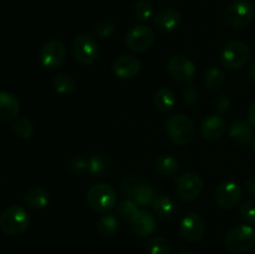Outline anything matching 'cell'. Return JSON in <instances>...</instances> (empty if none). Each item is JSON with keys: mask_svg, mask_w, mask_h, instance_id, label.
Listing matches in <instances>:
<instances>
[{"mask_svg": "<svg viewBox=\"0 0 255 254\" xmlns=\"http://www.w3.org/2000/svg\"><path fill=\"white\" fill-rule=\"evenodd\" d=\"M30 226V216L26 209L17 204L5 208L0 214V229L7 236L16 237L26 232Z\"/></svg>", "mask_w": 255, "mask_h": 254, "instance_id": "6da1fadb", "label": "cell"}, {"mask_svg": "<svg viewBox=\"0 0 255 254\" xmlns=\"http://www.w3.org/2000/svg\"><path fill=\"white\" fill-rule=\"evenodd\" d=\"M167 134L173 143L178 146H186L193 139L196 128L194 124L188 116L182 114L173 115L166 121Z\"/></svg>", "mask_w": 255, "mask_h": 254, "instance_id": "7a4b0ae2", "label": "cell"}, {"mask_svg": "<svg viewBox=\"0 0 255 254\" xmlns=\"http://www.w3.org/2000/svg\"><path fill=\"white\" fill-rule=\"evenodd\" d=\"M226 247L234 253H243L255 246V229L248 224H239L229 229L224 238Z\"/></svg>", "mask_w": 255, "mask_h": 254, "instance_id": "3957f363", "label": "cell"}, {"mask_svg": "<svg viewBox=\"0 0 255 254\" xmlns=\"http://www.w3.org/2000/svg\"><path fill=\"white\" fill-rule=\"evenodd\" d=\"M87 202L97 213H107L116 206V191L107 183L94 184L87 192Z\"/></svg>", "mask_w": 255, "mask_h": 254, "instance_id": "277c9868", "label": "cell"}, {"mask_svg": "<svg viewBox=\"0 0 255 254\" xmlns=\"http://www.w3.org/2000/svg\"><path fill=\"white\" fill-rule=\"evenodd\" d=\"M251 57V49L246 42L234 40L228 42L221 51V62L229 70H238L248 62Z\"/></svg>", "mask_w": 255, "mask_h": 254, "instance_id": "5b68a950", "label": "cell"}, {"mask_svg": "<svg viewBox=\"0 0 255 254\" xmlns=\"http://www.w3.org/2000/svg\"><path fill=\"white\" fill-rule=\"evenodd\" d=\"M255 14L254 5L248 0H234L227 7L226 22L234 29H242L251 24Z\"/></svg>", "mask_w": 255, "mask_h": 254, "instance_id": "8992f818", "label": "cell"}, {"mask_svg": "<svg viewBox=\"0 0 255 254\" xmlns=\"http://www.w3.org/2000/svg\"><path fill=\"white\" fill-rule=\"evenodd\" d=\"M71 50L75 60L82 65L92 64L99 57V45L96 40L86 34L76 36L72 42Z\"/></svg>", "mask_w": 255, "mask_h": 254, "instance_id": "52a82bcc", "label": "cell"}, {"mask_svg": "<svg viewBox=\"0 0 255 254\" xmlns=\"http://www.w3.org/2000/svg\"><path fill=\"white\" fill-rule=\"evenodd\" d=\"M203 189V181L196 172H186L177 182V196L182 202H192L198 198Z\"/></svg>", "mask_w": 255, "mask_h": 254, "instance_id": "ba28073f", "label": "cell"}, {"mask_svg": "<svg viewBox=\"0 0 255 254\" xmlns=\"http://www.w3.org/2000/svg\"><path fill=\"white\" fill-rule=\"evenodd\" d=\"M154 41V32L151 27L141 24L131 27L127 32L126 44L134 52H143L152 46Z\"/></svg>", "mask_w": 255, "mask_h": 254, "instance_id": "9c48e42d", "label": "cell"}, {"mask_svg": "<svg viewBox=\"0 0 255 254\" xmlns=\"http://www.w3.org/2000/svg\"><path fill=\"white\" fill-rule=\"evenodd\" d=\"M179 233L184 241L189 243L201 241L206 233V221L198 213H188L181 222Z\"/></svg>", "mask_w": 255, "mask_h": 254, "instance_id": "30bf717a", "label": "cell"}, {"mask_svg": "<svg viewBox=\"0 0 255 254\" xmlns=\"http://www.w3.org/2000/svg\"><path fill=\"white\" fill-rule=\"evenodd\" d=\"M66 57V47L59 40H49L40 49V61L46 69H57Z\"/></svg>", "mask_w": 255, "mask_h": 254, "instance_id": "8fae6325", "label": "cell"}, {"mask_svg": "<svg viewBox=\"0 0 255 254\" xmlns=\"http://www.w3.org/2000/svg\"><path fill=\"white\" fill-rule=\"evenodd\" d=\"M243 192H242L241 184L237 182L229 181L222 183L214 193L216 203L223 209H232L239 203L242 199Z\"/></svg>", "mask_w": 255, "mask_h": 254, "instance_id": "7c38bea8", "label": "cell"}, {"mask_svg": "<svg viewBox=\"0 0 255 254\" xmlns=\"http://www.w3.org/2000/svg\"><path fill=\"white\" fill-rule=\"evenodd\" d=\"M169 75L173 77L176 81L179 82H191L196 76V66L193 62L186 56H178L171 57L167 65Z\"/></svg>", "mask_w": 255, "mask_h": 254, "instance_id": "4fadbf2b", "label": "cell"}, {"mask_svg": "<svg viewBox=\"0 0 255 254\" xmlns=\"http://www.w3.org/2000/svg\"><path fill=\"white\" fill-rule=\"evenodd\" d=\"M141 70V61L132 55H122L112 64V71L120 79H132Z\"/></svg>", "mask_w": 255, "mask_h": 254, "instance_id": "5bb4252c", "label": "cell"}, {"mask_svg": "<svg viewBox=\"0 0 255 254\" xmlns=\"http://www.w3.org/2000/svg\"><path fill=\"white\" fill-rule=\"evenodd\" d=\"M156 219L149 212L138 211L131 219V228L139 238H146L156 231Z\"/></svg>", "mask_w": 255, "mask_h": 254, "instance_id": "9a60e30c", "label": "cell"}, {"mask_svg": "<svg viewBox=\"0 0 255 254\" xmlns=\"http://www.w3.org/2000/svg\"><path fill=\"white\" fill-rule=\"evenodd\" d=\"M20 102L14 94L7 91L0 92V121H15L19 116Z\"/></svg>", "mask_w": 255, "mask_h": 254, "instance_id": "2e32d148", "label": "cell"}, {"mask_svg": "<svg viewBox=\"0 0 255 254\" xmlns=\"http://www.w3.org/2000/svg\"><path fill=\"white\" fill-rule=\"evenodd\" d=\"M181 20L182 17L178 10L167 7V9H162L161 11H158V14L156 15V17H154V26H156L159 31L169 32L176 30L177 27H179Z\"/></svg>", "mask_w": 255, "mask_h": 254, "instance_id": "e0dca14e", "label": "cell"}, {"mask_svg": "<svg viewBox=\"0 0 255 254\" xmlns=\"http://www.w3.org/2000/svg\"><path fill=\"white\" fill-rule=\"evenodd\" d=\"M227 131V125L222 117L213 115V116H209L207 119H204V121L201 125V133L202 136L206 139H218L226 133Z\"/></svg>", "mask_w": 255, "mask_h": 254, "instance_id": "ac0fdd59", "label": "cell"}, {"mask_svg": "<svg viewBox=\"0 0 255 254\" xmlns=\"http://www.w3.org/2000/svg\"><path fill=\"white\" fill-rule=\"evenodd\" d=\"M229 134L233 139L242 144H248L253 142L254 139V128L251 122L246 120H236L231 125L229 128Z\"/></svg>", "mask_w": 255, "mask_h": 254, "instance_id": "d6986e66", "label": "cell"}, {"mask_svg": "<svg viewBox=\"0 0 255 254\" xmlns=\"http://www.w3.org/2000/svg\"><path fill=\"white\" fill-rule=\"evenodd\" d=\"M24 202L32 209H42L49 204L50 196L46 189L41 187H32L24 194Z\"/></svg>", "mask_w": 255, "mask_h": 254, "instance_id": "ffe728a7", "label": "cell"}, {"mask_svg": "<svg viewBox=\"0 0 255 254\" xmlns=\"http://www.w3.org/2000/svg\"><path fill=\"white\" fill-rule=\"evenodd\" d=\"M154 213L163 219H172L178 213V204L172 198L166 196H159L152 204Z\"/></svg>", "mask_w": 255, "mask_h": 254, "instance_id": "44dd1931", "label": "cell"}, {"mask_svg": "<svg viewBox=\"0 0 255 254\" xmlns=\"http://www.w3.org/2000/svg\"><path fill=\"white\" fill-rule=\"evenodd\" d=\"M154 167L161 176L171 177L179 171V161L171 154H161L154 161Z\"/></svg>", "mask_w": 255, "mask_h": 254, "instance_id": "7402d4cb", "label": "cell"}, {"mask_svg": "<svg viewBox=\"0 0 255 254\" xmlns=\"http://www.w3.org/2000/svg\"><path fill=\"white\" fill-rule=\"evenodd\" d=\"M154 104L162 112H171L177 104L176 95L168 87H162L154 95Z\"/></svg>", "mask_w": 255, "mask_h": 254, "instance_id": "603a6c76", "label": "cell"}, {"mask_svg": "<svg viewBox=\"0 0 255 254\" xmlns=\"http://www.w3.org/2000/svg\"><path fill=\"white\" fill-rule=\"evenodd\" d=\"M204 84L209 90L218 91L226 84V74L217 66H211L204 74Z\"/></svg>", "mask_w": 255, "mask_h": 254, "instance_id": "cb8c5ba5", "label": "cell"}, {"mask_svg": "<svg viewBox=\"0 0 255 254\" xmlns=\"http://www.w3.org/2000/svg\"><path fill=\"white\" fill-rule=\"evenodd\" d=\"M158 193L159 191L156 187L143 182L137 189L133 198L136 203L141 204V206H148V204H153V202L158 198Z\"/></svg>", "mask_w": 255, "mask_h": 254, "instance_id": "d4e9b609", "label": "cell"}, {"mask_svg": "<svg viewBox=\"0 0 255 254\" xmlns=\"http://www.w3.org/2000/svg\"><path fill=\"white\" fill-rule=\"evenodd\" d=\"M52 87L57 94H70L75 89V79L66 72H60L55 75L52 80Z\"/></svg>", "mask_w": 255, "mask_h": 254, "instance_id": "484cf974", "label": "cell"}, {"mask_svg": "<svg viewBox=\"0 0 255 254\" xmlns=\"http://www.w3.org/2000/svg\"><path fill=\"white\" fill-rule=\"evenodd\" d=\"M12 132L19 138H29V137H31L32 132H34L32 122L26 117H17L14 121V125H12Z\"/></svg>", "mask_w": 255, "mask_h": 254, "instance_id": "4316f807", "label": "cell"}, {"mask_svg": "<svg viewBox=\"0 0 255 254\" xmlns=\"http://www.w3.org/2000/svg\"><path fill=\"white\" fill-rule=\"evenodd\" d=\"M171 243L164 237H153L147 244L149 254H171Z\"/></svg>", "mask_w": 255, "mask_h": 254, "instance_id": "83f0119b", "label": "cell"}, {"mask_svg": "<svg viewBox=\"0 0 255 254\" xmlns=\"http://www.w3.org/2000/svg\"><path fill=\"white\" fill-rule=\"evenodd\" d=\"M109 161L106 157L101 156V154H94L89 158V172L92 176L100 177L104 173H106L109 169Z\"/></svg>", "mask_w": 255, "mask_h": 254, "instance_id": "f1b7e54d", "label": "cell"}, {"mask_svg": "<svg viewBox=\"0 0 255 254\" xmlns=\"http://www.w3.org/2000/svg\"><path fill=\"white\" fill-rule=\"evenodd\" d=\"M119 221L115 216H104L97 223V228H99V232L102 234V236L111 237L116 234V232L119 231Z\"/></svg>", "mask_w": 255, "mask_h": 254, "instance_id": "f546056e", "label": "cell"}, {"mask_svg": "<svg viewBox=\"0 0 255 254\" xmlns=\"http://www.w3.org/2000/svg\"><path fill=\"white\" fill-rule=\"evenodd\" d=\"M153 12V4L149 0H138L133 6V14L139 21H146Z\"/></svg>", "mask_w": 255, "mask_h": 254, "instance_id": "4dcf8cb0", "label": "cell"}, {"mask_svg": "<svg viewBox=\"0 0 255 254\" xmlns=\"http://www.w3.org/2000/svg\"><path fill=\"white\" fill-rule=\"evenodd\" d=\"M137 212H138L137 203L131 199H124L120 202L119 207H117V213L124 219H132Z\"/></svg>", "mask_w": 255, "mask_h": 254, "instance_id": "1f68e13d", "label": "cell"}, {"mask_svg": "<svg viewBox=\"0 0 255 254\" xmlns=\"http://www.w3.org/2000/svg\"><path fill=\"white\" fill-rule=\"evenodd\" d=\"M67 168L72 173H84L89 171V159L84 158L82 156H75L67 162Z\"/></svg>", "mask_w": 255, "mask_h": 254, "instance_id": "d6a6232c", "label": "cell"}, {"mask_svg": "<svg viewBox=\"0 0 255 254\" xmlns=\"http://www.w3.org/2000/svg\"><path fill=\"white\" fill-rule=\"evenodd\" d=\"M241 217L248 223L255 224V199H249L242 204L239 209Z\"/></svg>", "mask_w": 255, "mask_h": 254, "instance_id": "836d02e7", "label": "cell"}, {"mask_svg": "<svg viewBox=\"0 0 255 254\" xmlns=\"http://www.w3.org/2000/svg\"><path fill=\"white\" fill-rule=\"evenodd\" d=\"M115 30L114 22L110 21V20H100L94 27L95 34L99 37H102V39H106V37L111 36L112 32Z\"/></svg>", "mask_w": 255, "mask_h": 254, "instance_id": "e575fe53", "label": "cell"}, {"mask_svg": "<svg viewBox=\"0 0 255 254\" xmlns=\"http://www.w3.org/2000/svg\"><path fill=\"white\" fill-rule=\"evenodd\" d=\"M143 183L141 179H138L137 177H127L124 182H122V191L126 196L132 197L133 198L134 194H136L137 189L139 188V186Z\"/></svg>", "mask_w": 255, "mask_h": 254, "instance_id": "d590c367", "label": "cell"}, {"mask_svg": "<svg viewBox=\"0 0 255 254\" xmlns=\"http://www.w3.org/2000/svg\"><path fill=\"white\" fill-rule=\"evenodd\" d=\"M182 97H183L186 104L188 105L197 104L199 100V90L197 89L194 85H188V86L183 90V92H182Z\"/></svg>", "mask_w": 255, "mask_h": 254, "instance_id": "8d00e7d4", "label": "cell"}, {"mask_svg": "<svg viewBox=\"0 0 255 254\" xmlns=\"http://www.w3.org/2000/svg\"><path fill=\"white\" fill-rule=\"evenodd\" d=\"M231 106V100L227 95H219L216 100H214V110L218 114H224L229 110Z\"/></svg>", "mask_w": 255, "mask_h": 254, "instance_id": "74e56055", "label": "cell"}, {"mask_svg": "<svg viewBox=\"0 0 255 254\" xmlns=\"http://www.w3.org/2000/svg\"><path fill=\"white\" fill-rule=\"evenodd\" d=\"M246 187H247V191H248V193L251 194V196L255 197V176L251 177V178L247 181Z\"/></svg>", "mask_w": 255, "mask_h": 254, "instance_id": "f35d334b", "label": "cell"}, {"mask_svg": "<svg viewBox=\"0 0 255 254\" xmlns=\"http://www.w3.org/2000/svg\"><path fill=\"white\" fill-rule=\"evenodd\" d=\"M248 121L251 122V125L255 127V101L251 105L248 110Z\"/></svg>", "mask_w": 255, "mask_h": 254, "instance_id": "ab89813d", "label": "cell"}, {"mask_svg": "<svg viewBox=\"0 0 255 254\" xmlns=\"http://www.w3.org/2000/svg\"><path fill=\"white\" fill-rule=\"evenodd\" d=\"M249 75H251L252 79L255 81V61L251 65V67H249Z\"/></svg>", "mask_w": 255, "mask_h": 254, "instance_id": "60d3db41", "label": "cell"}, {"mask_svg": "<svg viewBox=\"0 0 255 254\" xmlns=\"http://www.w3.org/2000/svg\"><path fill=\"white\" fill-rule=\"evenodd\" d=\"M252 148H253V151H254V153H255V137H254L253 142H252Z\"/></svg>", "mask_w": 255, "mask_h": 254, "instance_id": "b9f144b4", "label": "cell"}, {"mask_svg": "<svg viewBox=\"0 0 255 254\" xmlns=\"http://www.w3.org/2000/svg\"><path fill=\"white\" fill-rule=\"evenodd\" d=\"M178 254H193V253H191V252H181V253Z\"/></svg>", "mask_w": 255, "mask_h": 254, "instance_id": "7bdbcfd3", "label": "cell"}, {"mask_svg": "<svg viewBox=\"0 0 255 254\" xmlns=\"http://www.w3.org/2000/svg\"><path fill=\"white\" fill-rule=\"evenodd\" d=\"M254 1H255V0H254Z\"/></svg>", "mask_w": 255, "mask_h": 254, "instance_id": "ee69618b", "label": "cell"}]
</instances>
